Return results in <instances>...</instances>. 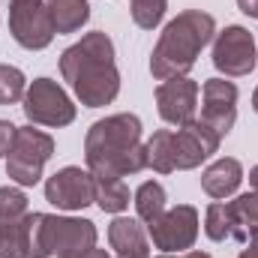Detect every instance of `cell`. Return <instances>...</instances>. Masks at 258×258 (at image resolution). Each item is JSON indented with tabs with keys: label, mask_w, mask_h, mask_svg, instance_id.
Masks as SVG:
<instances>
[{
	"label": "cell",
	"mask_w": 258,
	"mask_h": 258,
	"mask_svg": "<svg viewBox=\"0 0 258 258\" xmlns=\"http://www.w3.org/2000/svg\"><path fill=\"white\" fill-rule=\"evenodd\" d=\"M108 243L117 252V258H150V243H147V231L141 228L138 219L117 216L108 225Z\"/></svg>",
	"instance_id": "cell-14"
},
{
	"label": "cell",
	"mask_w": 258,
	"mask_h": 258,
	"mask_svg": "<svg viewBox=\"0 0 258 258\" xmlns=\"http://www.w3.org/2000/svg\"><path fill=\"white\" fill-rule=\"evenodd\" d=\"M45 201L54 204L57 210H84L87 204H93V177H90V171L75 168V165L60 168L45 183Z\"/></svg>",
	"instance_id": "cell-12"
},
{
	"label": "cell",
	"mask_w": 258,
	"mask_h": 258,
	"mask_svg": "<svg viewBox=\"0 0 258 258\" xmlns=\"http://www.w3.org/2000/svg\"><path fill=\"white\" fill-rule=\"evenodd\" d=\"M15 132H18V126H15V123L0 120V156H9L12 141H15Z\"/></svg>",
	"instance_id": "cell-26"
},
{
	"label": "cell",
	"mask_w": 258,
	"mask_h": 258,
	"mask_svg": "<svg viewBox=\"0 0 258 258\" xmlns=\"http://www.w3.org/2000/svg\"><path fill=\"white\" fill-rule=\"evenodd\" d=\"M258 63L255 54V39L246 27L240 24H231L225 27L222 33L213 36V66L228 75V78H240V75H249Z\"/></svg>",
	"instance_id": "cell-9"
},
{
	"label": "cell",
	"mask_w": 258,
	"mask_h": 258,
	"mask_svg": "<svg viewBox=\"0 0 258 258\" xmlns=\"http://www.w3.org/2000/svg\"><path fill=\"white\" fill-rule=\"evenodd\" d=\"M21 102H24L21 108H24L27 120L36 123V126L60 129V126H69V123L75 120V105H72V99L66 96L63 87H60L57 81H51V78H36V81H30Z\"/></svg>",
	"instance_id": "cell-6"
},
{
	"label": "cell",
	"mask_w": 258,
	"mask_h": 258,
	"mask_svg": "<svg viewBox=\"0 0 258 258\" xmlns=\"http://www.w3.org/2000/svg\"><path fill=\"white\" fill-rule=\"evenodd\" d=\"M216 36V21L210 12L201 9H186L177 18H171L150 54V75L156 81H168V78H180L189 75L195 66L201 48L207 42H213Z\"/></svg>",
	"instance_id": "cell-3"
},
{
	"label": "cell",
	"mask_w": 258,
	"mask_h": 258,
	"mask_svg": "<svg viewBox=\"0 0 258 258\" xmlns=\"http://www.w3.org/2000/svg\"><path fill=\"white\" fill-rule=\"evenodd\" d=\"M231 207V219H234V237L237 243H249L258 240V192L237 195L234 201H228Z\"/></svg>",
	"instance_id": "cell-16"
},
{
	"label": "cell",
	"mask_w": 258,
	"mask_h": 258,
	"mask_svg": "<svg viewBox=\"0 0 258 258\" xmlns=\"http://www.w3.org/2000/svg\"><path fill=\"white\" fill-rule=\"evenodd\" d=\"M165 6H168V0H129L132 21H135L141 30H153V27L162 21Z\"/></svg>",
	"instance_id": "cell-24"
},
{
	"label": "cell",
	"mask_w": 258,
	"mask_h": 258,
	"mask_svg": "<svg viewBox=\"0 0 258 258\" xmlns=\"http://www.w3.org/2000/svg\"><path fill=\"white\" fill-rule=\"evenodd\" d=\"M243 246H246V249L237 258H258V240H249V243H243Z\"/></svg>",
	"instance_id": "cell-29"
},
{
	"label": "cell",
	"mask_w": 258,
	"mask_h": 258,
	"mask_svg": "<svg viewBox=\"0 0 258 258\" xmlns=\"http://www.w3.org/2000/svg\"><path fill=\"white\" fill-rule=\"evenodd\" d=\"M237 6H240V12H243V15L258 18V0H237Z\"/></svg>",
	"instance_id": "cell-28"
},
{
	"label": "cell",
	"mask_w": 258,
	"mask_h": 258,
	"mask_svg": "<svg viewBox=\"0 0 258 258\" xmlns=\"http://www.w3.org/2000/svg\"><path fill=\"white\" fill-rule=\"evenodd\" d=\"M9 33L27 51H42L54 39V21L45 0H9Z\"/></svg>",
	"instance_id": "cell-7"
},
{
	"label": "cell",
	"mask_w": 258,
	"mask_h": 258,
	"mask_svg": "<svg viewBox=\"0 0 258 258\" xmlns=\"http://www.w3.org/2000/svg\"><path fill=\"white\" fill-rule=\"evenodd\" d=\"M219 135L207 123L192 120L189 126H180L174 132V171L198 168L204 159H210L219 150Z\"/></svg>",
	"instance_id": "cell-13"
},
{
	"label": "cell",
	"mask_w": 258,
	"mask_h": 258,
	"mask_svg": "<svg viewBox=\"0 0 258 258\" xmlns=\"http://www.w3.org/2000/svg\"><path fill=\"white\" fill-rule=\"evenodd\" d=\"M249 186H252V192H258V165L249 171Z\"/></svg>",
	"instance_id": "cell-31"
},
{
	"label": "cell",
	"mask_w": 258,
	"mask_h": 258,
	"mask_svg": "<svg viewBox=\"0 0 258 258\" xmlns=\"http://www.w3.org/2000/svg\"><path fill=\"white\" fill-rule=\"evenodd\" d=\"M135 213H138V219H144V222H150V219H156L162 210H165V189H162V183H156V180H147V183H141L138 189H135Z\"/></svg>",
	"instance_id": "cell-21"
},
{
	"label": "cell",
	"mask_w": 258,
	"mask_h": 258,
	"mask_svg": "<svg viewBox=\"0 0 258 258\" xmlns=\"http://www.w3.org/2000/svg\"><path fill=\"white\" fill-rule=\"evenodd\" d=\"M204 234L216 243H225L234 237V219H231V207L225 201H213L204 213Z\"/></svg>",
	"instance_id": "cell-20"
},
{
	"label": "cell",
	"mask_w": 258,
	"mask_h": 258,
	"mask_svg": "<svg viewBox=\"0 0 258 258\" xmlns=\"http://www.w3.org/2000/svg\"><path fill=\"white\" fill-rule=\"evenodd\" d=\"M198 81H192L189 75L180 78H168L156 87V108L159 117L171 126H189L192 120H198Z\"/></svg>",
	"instance_id": "cell-10"
},
{
	"label": "cell",
	"mask_w": 258,
	"mask_h": 258,
	"mask_svg": "<svg viewBox=\"0 0 258 258\" xmlns=\"http://www.w3.org/2000/svg\"><path fill=\"white\" fill-rule=\"evenodd\" d=\"M27 213V195L15 186H0V222H18Z\"/></svg>",
	"instance_id": "cell-25"
},
{
	"label": "cell",
	"mask_w": 258,
	"mask_h": 258,
	"mask_svg": "<svg viewBox=\"0 0 258 258\" xmlns=\"http://www.w3.org/2000/svg\"><path fill=\"white\" fill-rule=\"evenodd\" d=\"M252 108H255V114H258V87H255V93H252Z\"/></svg>",
	"instance_id": "cell-32"
},
{
	"label": "cell",
	"mask_w": 258,
	"mask_h": 258,
	"mask_svg": "<svg viewBox=\"0 0 258 258\" xmlns=\"http://www.w3.org/2000/svg\"><path fill=\"white\" fill-rule=\"evenodd\" d=\"M240 180H243V165H240L237 159L225 156V159H216L213 165L204 168V174H201V189L210 195V198L222 201V198H228V195L237 192Z\"/></svg>",
	"instance_id": "cell-15"
},
{
	"label": "cell",
	"mask_w": 258,
	"mask_h": 258,
	"mask_svg": "<svg viewBox=\"0 0 258 258\" xmlns=\"http://www.w3.org/2000/svg\"><path fill=\"white\" fill-rule=\"evenodd\" d=\"M0 258H27V216L0 222Z\"/></svg>",
	"instance_id": "cell-22"
},
{
	"label": "cell",
	"mask_w": 258,
	"mask_h": 258,
	"mask_svg": "<svg viewBox=\"0 0 258 258\" xmlns=\"http://www.w3.org/2000/svg\"><path fill=\"white\" fill-rule=\"evenodd\" d=\"M60 75L69 81L81 105L102 108L111 105L120 93V72L114 63V42L102 33H84L81 42L69 45L60 54Z\"/></svg>",
	"instance_id": "cell-1"
},
{
	"label": "cell",
	"mask_w": 258,
	"mask_h": 258,
	"mask_svg": "<svg viewBox=\"0 0 258 258\" xmlns=\"http://www.w3.org/2000/svg\"><path fill=\"white\" fill-rule=\"evenodd\" d=\"M45 3H48V12H51V21H54L57 33H75L90 18L87 0H45Z\"/></svg>",
	"instance_id": "cell-18"
},
{
	"label": "cell",
	"mask_w": 258,
	"mask_h": 258,
	"mask_svg": "<svg viewBox=\"0 0 258 258\" xmlns=\"http://www.w3.org/2000/svg\"><path fill=\"white\" fill-rule=\"evenodd\" d=\"M201 123L213 129L219 138L228 135L237 120V87L225 78H207L201 87Z\"/></svg>",
	"instance_id": "cell-11"
},
{
	"label": "cell",
	"mask_w": 258,
	"mask_h": 258,
	"mask_svg": "<svg viewBox=\"0 0 258 258\" xmlns=\"http://www.w3.org/2000/svg\"><path fill=\"white\" fill-rule=\"evenodd\" d=\"M93 177V201L99 204L102 213H123L129 207V186L123 177H105V174H90Z\"/></svg>",
	"instance_id": "cell-17"
},
{
	"label": "cell",
	"mask_w": 258,
	"mask_h": 258,
	"mask_svg": "<svg viewBox=\"0 0 258 258\" xmlns=\"http://www.w3.org/2000/svg\"><path fill=\"white\" fill-rule=\"evenodd\" d=\"M96 246L90 219L27 213V258H75Z\"/></svg>",
	"instance_id": "cell-4"
},
{
	"label": "cell",
	"mask_w": 258,
	"mask_h": 258,
	"mask_svg": "<svg viewBox=\"0 0 258 258\" xmlns=\"http://www.w3.org/2000/svg\"><path fill=\"white\" fill-rule=\"evenodd\" d=\"M27 93V78L18 66L0 63V105H12L21 102Z\"/></svg>",
	"instance_id": "cell-23"
},
{
	"label": "cell",
	"mask_w": 258,
	"mask_h": 258,
	"mask_svg": "<svg viewBox=\"0 0 258 258\" xmlns=\"http://www.w3.org/2000/svg\"><path fill=\"white\" fill-rule=\"evenodd\" d=\"M51 153H54V138L48 132L33 129V123L30 126H18L15 141H12V150L6 156V174H9V180H15L18 186L39 183L42 168L51 159Z\"/></svg>",
	"instance_id": "cell-5"
},
{
	"label": "cell",
	"mask_w": 258,
	"mask_h": 258,
	"mask_svg": "<svg viewBox=\"0 0 258 258\" xmlns=\"http://www.w3.org/2000/svg\"><path fill=\"white\" fill-rule=\"evenodd\" d=\"M144 147H147V168H153L159 174H171L174 171V132L171 129L153 132V138Z\"/></svg>",
	"instance_id": "cell-19"
},
{
	"label": "cell",
	"mask_w": 258,
	"mask_h": 258,
	"mask_svg": "<svg viewBox=\"0 0 258 258\" xmlns=\"http://www.w3.org/2000/svg\"><path fill=\"white\" fill-rule=\"evenodd\" d=\"M156 258H213L210 252H201V249H192V252H162Z\"/></svg>",
	"instance_id": "cell-27"
},
{
	"label": "cell",
	"mask_w": 258,
	"mask_h": 258,
	"mask_svg": "<svg viewBox=\"0 0 258 258\" xmlns=\"http://www.w3.org/2000/svg\"><path fill=\"white\" fill-rule=\"evenodd\" d=\"M147 231L159 252H186L198 240V210L192 204L165 207L156 219L147 222Z\"/></svg>",
	"instance_id": "cell-8"
},
{
	"label": "cell",
	"mask_w": 258,
	"mask_h": 258,
	"mask_svg": "<svg viewBox=\"0 0 258 258\" xmlns=\"http://www.w3.org/2000/svg\"><path fill=\"white\" fill-rule=\"evenodd\" d=\"M75 258H111V255H108L105 249H96V246H93V249H87V252H81V255H75Z\"/></svg>",
	"instance_id": "cell-30"
},
{
	"label": "cell",
	"mask_w": 258,
	"mask_h": 258,
	"mask_svg": "<svg viewBox=\"0 0 258 258\" xmlns=\"http://www.w3.org/2000/svg\"><path fill=\"white\" fill-rule=\"evenodd\" d=\"M84 159L90 174L126 177L147 168V147L141 144V120L135 114H111L96 120L84 138Z\"/></svg>",
	"instance_id": "cell-2"
}]
</instances>
